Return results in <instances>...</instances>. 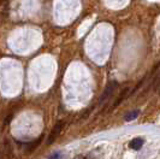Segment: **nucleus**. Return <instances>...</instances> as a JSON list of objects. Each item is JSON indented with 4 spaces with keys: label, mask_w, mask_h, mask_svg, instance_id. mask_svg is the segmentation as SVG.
Here are the masks:
<instances>
[{
    "label": "nucleus",
    "mask_w": 160,
    "mask_h": 159,
    "mask_svg": "<svg viewBox=\"0 0 160 159\" xmlns=\"http://www.w3.org/2000/svg\"><path fill=\"white\" fill-rule=\"evenodd\" d=\"M144 141L142 139H140V137H136V139H134V140H131L130 143H129V146L132 148V150H135V151H138V150H141V147L143 146Z\"/></svg>",
    "instance_id": "nucleus-4"
},
{
    "label": "nucleus",
    "mask_w": 160,
    "mask_h": 159,
    "mask_svg": "<svg viewBox=\"0 0 160 159\" xmlns=\"http://www.w3.org/2000/svg\"><path fill=\"white\" fill-rule=\"evenodd\" d=\"M130 93H131V92H130V89H129V88H125V89H123V92L120 93L119 98H118V99H117V100L113 103L112 107H111L110 110H113V109H116L117 106H119V104L123 103V100H125V99H127V98L130 95Z\"/></svg>",
    "instance_id": "nucleus-3"
},
{
    "label": "nucleus",
    "mask_w": 160,
    "mask_h": 159,
    "mask_svg": "<svg viewBox=\"0 0 160 159\" xmlns=\"http://www.w3.org/2000/svg\"><path fill=\"white\" fill-rule=\"evenodd\" d=\"M11 118H12V115H8V118H6V121H5V124H8V122L11 121Z\"/></svg>",
    "instance_id": "nucleus-9"
},
{
    "label": "nucleus",
    "mask_w": 160,
    "mask_h": 159,
    "mask_svg": "<svg viewBox=\"0 0 160 159\" xmlns=\"http://www.w3.org/2000/svg\"><path fill=\"white\" fill-rule=\"evenodd\" d=\"M138 115H140V111H137V110L129 112V113H127V116H125V121H127V122L134 121V119H136L137 117H138Z\"/></svg>",
    "instance_id": "nucleus-5"
},
{
    "label": "nucleus",
    "mask_w": 160,
    "mask_h": 159,
    "mask_svg": "<svg viewBox=\"0 0 160 159\" xmlns=\"http://www.w3.org/2000/svg\"><path fill=\"white\" fill-rule=\"evenodd\" d=\"M64 126H65V123L63 121H60V122H58L56 126L53 127V129L51 130V133H49V135H48V137H47V145H52V143L56 141L57 137L60 135V133H62Z\"/></svg>",
    "instance_id": "nucleus-2"
},
{
    "label": "nucleus",
    "mask_w": 160,
    "mask_h": 159,
    "mask_svg": "<svg viewBox=\"0 0 160 159\" xmlns=\"http://www.w3.org/2000/svg\"><path fill=\"white\" fill-rule=\"evenodd\" d=\"M73 159H95V157L93 154H90V153H83V154L76 156Z\"/></svg>",
    "instance_id": "nucleus-7"
},
{
    "label": "nucleus",
    "mask_w": 160,
    "mask_h": 159,
    "mask_svg": "<svg viewBox=\"0 0 160 159\" xmlns=\"http://www.w3.org/2000/svg\"><path fill=\"white\" fill-rule=\"evenodd\" d=\"M48 159H64V156H63V153H60V152H56V153H53V154H51Z\"/></svg>",
    "instance_id": "nucleus-8"
},
{
    "label": "nucleus",
    "mask_w": 160,
    "mask_h": 159,
    "mask_svg": "<svg viewBox=\"0 0 160 159\" xmlns=\"http://www.w3.org/2000/svg\"><path fill=\"white\" fill-rule=\"evenodd\" d=\"M40 142H41V139H38L36 141H34L32 143H30L29 146H28V148H27V152H32V151H34L39 145H40Z\"/></svg>",
    "instance_id": "nucleus-6"
},
{
    "label": "nucleus",
    "mask_w": 160,
    "mask_h": 159,
    "mask_svg": "<svg viewBox=\"0 0 160 159\" xmlns=\"http://www.w3.org/2000/svg\"><path fill=\"white\" fill-rule=\"evenodd\" d=\"M117 86H118L117 81H112V82H110V83L107 85V87L105 88L104 93L101 94L100 99H99V105H102V104L107 103V100H108V99L112 96L113 93H114V90H116Z\"/></svg>",
    "instance_id": "nucleus-1"
}]
</instances>
